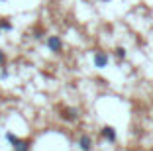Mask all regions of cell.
Here are the masks:
<instances>
[{
	"label": "cell",
	"instance_id": "11",
	"mask_svg": "<svg viewBox=\"0 0 153 151\" xmlns=\"http://www.w3.org/2000/svg\"><path fill=\"white\" fill-rule=\"evenodd\" d=\"M102 2H108V0H102Z\"/></svg>",
	"mask_w": 153,
	"mask_h": 151
},
{
	"label": "cell",
	"instance_id": "6",
	"mask_svg": "<svg viewBox=\"0 0 153 151\" xmlns=\"http://www.w3.org/2000/svg\"><path fill=\"white\" fill-rule=\"evenodd\" d=\"M79 147H81V151H92V139H90V135L82 133L81 138H79Z\"/></svg>",
	"mask_w": 153,
	"mask_h": 151
},
{
	"label": "cell",
	"instance_id": "5",
	"mask_svg": "<svg viewBox=\"0 0 153 151\" xmlns=\"http://www.w3.org/2000/svg\"><path fill=\"white\" fill-rule=\"evenodd\" d=\"M100 135H102V139H106V141H110V143H114L118 139V133L112 126H104V128L100 129Z\"/></svg>",
	"mask_w": 153,
	"mask_h": 151
},
{
	"label": "cell",
	"instance_id": "4",
	"mask_svg": "<svg viewBox=\"0 0 153 151\" xmlns=\"http://www.w3.org/2000/svg\"><path fill=\"white\" fill-rule=\"evenodd\" d=\"M108 53H104V51H96L94 55H92V63H94V67H98V69H104V67H108Z\"/></svg>",
	"mask_w": 153,
	"mask_h": 151
},
{
	"label": "cell",
	"instance_id": "10",
	"mask_svg": "<svg viewBox=\"0 0 153 151\" xmlns=\"http://www.w3.org/2000/svg\"><path fill=\"white\" fill-rule=\"evenodd\" d=\"M0 77H2V79H6V77H8V71H6L4 67H2V73H0Z\"/></svg>",
	"mask_w": 153,
	"mask_h": 151
},
{
	"label": "cell",
	"instance_id": "12",
	"mask_svg": "<svg viewBox=\"0 0 153 151\" xmlns=\"http://www.w3.org/2000/svg\"><path fill=\"white\" fill-rule=\"evenodd\" d=\"M0 33H2V30H0Z\"/></svg>",
	"mask_w": 153,
	"mask_h": 151
},
{
	"label": "cell",
	"instance_id": "7",
	"mask_svg": "<svg viewBox=\"0 0 153 151\" xmlns=\"http://www.w3.org/2000/svg\"><path fill=\"white\" fill-rule=\"evenodd\" d=\"M114 55H116L118 61H124L128 53H126V49H124V47H116V49H114Z\"/></svg>",
	"mask_w": 153,
	"mask_h": 151
},
{
	"label": "cell",
	"instance_id": "1",
	"mask_svg": "<svg viewBox=\"0 0 153 151\" xmlns=\"http://www.w3.org/2000/svg\"><path fill=\"white\" fill-rule=\"evenodd\" d=\"M6 139H8L10 147L12 151H30L32 149V139L30 138H18V135H14V133H6Z\"/></svg>",
	"mask_w": 153,
	"mask_h": 151
},
{
	"label": "cell",
	"instance_id": "3",
	"mask_svg": "<svg viewBox=\"0 0 153 151\" xmlns=\"http://www.w3.org/2000/svg\"><path fill=\"white\" fill-rule=\"evenodd\" d=\"M45 43H47V47H49L51 53H55V55L63 53V41H61V37H59V36H49Z\"/></svg>",
	"mask_w": 153,
	"mask_h": 151
},
{
	"label": "cell",
	"instance_id": "9",
	"mask_svg": "<svg viewBox=\"0 0 153 151\" xmlns=\"http://www.w3.org/2000/svg\"><path fill=\"white\" fill-rule=\"evenodd\" d=\"M6 65V53H4V49H0V67H4Z\"/></svg>",
	"mask_w": 153,
	"mask_h": 151
},
{
	"label": "cell",
	"instance_id": "8",
	"mask_svg": "<svg viewBox=\"0 0 153 151\" xmlns=\"http://www.w3.org/2000/svg\"><path fill=\"white\" fill-rule=\"evenodd\" d=\"M0 30L2 31H10L12 30V22H10V20H0Z\"/></svg>",
	"mask_w": 153,
	"mask_h": 151
},
{
	"label": "cell",
	"instance_id": "2",
	"mask_svg": "<svg viewBox=\"0 0 153 151\" xmlns=\"http://www.w3.org/2000/svg\"><path fill=\"white\" fill-rule=\"evenodd\" d=\"M57 112H59V118L65 120V122H76L79 120V110L75 106H59Z\"/></svg>",
	"mask_w": 153,
	"mask_h": 151
}]
</instances>
